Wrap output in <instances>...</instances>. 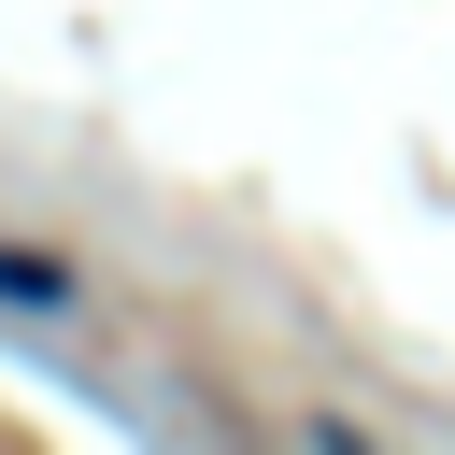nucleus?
Here are the masks:
<instances>
[{
    "label": "nucleus",
    "mask_w": 455,
    "mask_h": 455,
    "mask_svg": "<svg viewBox=\"0 0 455 455\" xmlns=\"http://www.w3.org/2000/svg\"><path fill=\"white\" fill-rule=\"evenodd\" d=\"M0 299H14V313H71V270H43V256H0Z\"/></svg>",
    "instance_id": "obj_1"
}]
</instances>
